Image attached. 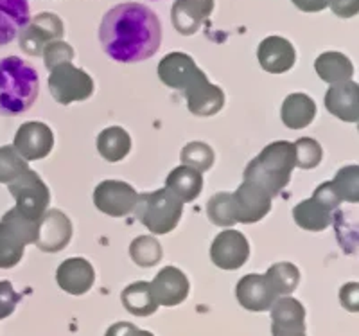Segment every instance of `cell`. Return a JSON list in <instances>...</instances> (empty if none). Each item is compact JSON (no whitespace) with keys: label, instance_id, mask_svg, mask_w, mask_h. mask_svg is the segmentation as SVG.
<instances>
[{"label":"cell","instance_id":"e575fe53","mask_svg":"<svg viewBox=\"0 0 359 336\" xmlns=\"http://www.w3.org/2000/svg\"><path fill=\"white\" fill-rule=\"evenodd\" d=\"M294 148V160L297 168L300 169H314L318 168L323 159V149L318 140L311 137H302L293 144Z\"/></svg>","mask_w":359,"mask_h":336},{"label":"cell","instance_id":"d4e9b609","mask_svg":"<svg viewBox=\"0 0 359 336\" xmlns=\"http://www.w3.org/2000/svg\"><path fill=\"white\" fill-rule=\"evenodd\" d=\"M121 300L128 313L135 316H151L158 309V302L153 297L151 284L146 281L131 283L121 293Z\"/></svg>","mask_w":359,"mask_h":336},{"label":"cell","instance_id":"30bf717a","mask_svg":"<svg viewBox=\"0 0 359 336\" xmlns=\"http://www.w3.org/2000/svg\"><path fill=\"white\" fill-rule=\"evenodd\" d=\"M137 191L130 184L121 180H104L95 187L94 203L102 214L111 217H123L133 213L137 203Z\"/></svg>","mask_w":359,"mask_h":336},{"label":"cell","instance_id":"5b68a950","mask_svg":"<svg viewBox=\"0 0 359 336\" xmlns=\"http://www.w3.org/2000/svg\"><path fill=\"white\" fill-rule=\"evenodd\" d=\"M133 213L151 234L163 236L176 229L184 214V203L168 187L139 194Z\"/></svg>","mask_w":359,"mask_h":336},{"label":"cell","instance_id":"d590c367","mask_svg":"<svg viewBox=\"0 0 359 336\" xmlns=\"http://www.w3.org/2000/svg\"><path fill=\"white\" fill-rule=\"evenodd\" d=\"M43 58H45V67L47 69H54L60 63H70L74 58V51L69 43H63V41H53V43H47L43 49Z\"/></svg>","mask_w":359,"mask_h":336},{"label":"cell","instance_id":"cb8c5ba5","mask_svg":"<svg viewBox=\"0 0 359 336\" xmlns=\"http://www.w3.org/2000/svg\"><path fill=\"white\" fill-rule=\"evenodd\" d=\"M316 115V103L306 94H290L280 108L282 123L290 130H302L313 123Z\"/></svg>","mask_w":359,"mask_h":336},{"label":"cell","instance_id":"9c48e42d","mask_svg":"<svg viewBox=\"0 0 359 336\" xmlns=\"http://www.w3.org/2000/svg\"><path fill=\"white\" fill-rule=\"evenodd\" d=\"M9 193L17 201L15 209L33 222H38L49 209L50 191L36 171L27 169L22 173L9 184Z\"/></svg>","mask_w":359,"mask_h":336},{"label":"cell","instance_id":"836d02e7","mask_svg":"<svg viewBox=\"0 0 359 336\" xmlns=\"http://www.w3.org/2000/svg\"><path fill=\"white\" fill-rule=\"evenodd\" d=\"M27 169V160L22 159L13 146H2L0 148V184L9 185Z\"/></svg>","mask_w":359,"mask_h":336},{"label":"cell","instance_id":"7c38bea8","mask_svg":"<svg viewBox=\"0 0 359 336\" xmlns=\"http://www.w3.org/2000/svg\"><path fill=\"white\" fill-rule=\"evenodd\" d=\"M250 245L245 234L237 230H223L210 246V259L221 270H239L248 261Z\"/></svg>","mask_w":359,"mask_h":336},{"label":"cell","instance_id":"6da1fadb","mask_svg":"<svg viewBox=\"0 0 359 336\" xmlns=\"http://www.w3.org/2000/svg\"><path fill=\"white\" fill-rule=\"evenodd\" d=\"M102 51L118 63L146 62L162 41V25L153 9L124 2L108 9L99 25Z\"/></svg>","mask_w":359,"mask_h":336},{"label":"cell","instance_id":"4316f807","mask_svg":"<svg viewBox=\"0 0 359 336\" xmlns=\"http://www.w3.org/2000/svg\"><path fill=\"white\" fill-rule=\"evenodd\" d=\"M314 69H316L320 79L329 85L347 81V79H352V74H354V65L351 60L339 53L322 54L314 63Z\"/></svg>","mask_w":359,"mask_h":336},{"label":"cell","instance_id":"f1b7e54d","mask_svg":"<svg viewBox=\"0 0 359 336\" xmlns=\"http://www.w3.org/2000/svg\"><path fill=\"white\" fill-rule=\"evenodd\" d=\"M264 275L278 297L291 295L300 283V271L293 262H275Z\"/></svg>","mask_w":359,"mask_h":336},{"label":"cell","instance_id":"1f68e13d","mask_svg":"<svg viewBox=\"0 0 359 336\" xmlns=\"http://www.w3.org/2000/svg\"><path fill=\"white\" fill-rule=\"evenodd\" d=\"M207 216L216 227L236 225V210H233L232 193L214 194L207 203Z\"/></svg>","mask_w":359,"mask_h":336},{"label":"cell","instance_id":"ac0fdd59","mask_svg":"<svg viewBox=\"0 0 359 336\" xmlns=\"http://www.w3.org/2000/svg\"><path fill=\"white\" fill-rule=\"evenodd\" d=\"M95 281L94 267L83 257H70L56 270V283L70 295H85L92 290Z\"/></svg>","mask_w":359,"mask_h":336},{"label":"cell","instance_id":"74e56055","mask_svg":"<svg viewBox=\"0 0 359 336\" xmlns=\"http://www.w3.org/2000/svg\"><path fill=\"white\" fill-rule=\"evenodd\" d=\"M358 291H359L358 283L345 284V286L341 288V291H339V299H341L343 308L347 309V311L358 313V309H359Z\"/></svg>","mask_w":359,"mask_h":336},{"label":"cell","instance_id":"e0dca14e","mask_svg":"<svg viewBox=\"0 0 359 336\" xmlns=\"http://www.w3.org/2000/svg\"><path fill=\"white\" fill-rule=\"evenodd\" d=\"M151 291L158 306H165V308H172L178 304L184 302L189 295V279L187 275L180 268L165 267L156 274L153 279Z\"/></svg>","mask_w":359,"mask_h":336},{"label":"cell","instance_id":"2e32d148","mask_svg":"<svg viewBox=\"0 0 359 336\" xmlns=\"http://www.w3.org/2000/svg\"><path fill=\"white\" fill-rule=\"evenodd\" d=\"M63 27L60 18L54 15H40L27 24V27L18 34V41L24 53L31 56H40L45 46L54 38H62Z\"/></svg>","mask_w":359,"mask_h":336},{"label":"cell","instance_id":"ba28073f","mask_svg":"<svg viewBox=\"0 0 359 336\" xmlns=\"http://www.w3.org/2000/svg\"><path fill=\"white\" fill-rule=\"evenodd\" d=\"M49 72L50 95L56 103H79L94 94V79L90 78L85 70L74 67L72 63H60Z\"/></svg>","mask_w":359,"mask_h":336},{"label":"cell","instance_id":"d6986e66","mask_svg":"<svg viewBox=\"0 0 359 336\" xmlns=\"http://www.w3.org/2000/svg\"><path fill=\"white\" fill-rule=\"evenodd\" d=\"M325 108L334 117L345 123L355 124L359 121V86L358 83L347 79L343 83L331 85L325 94Z\"/></svg>","mask_w":359,"mask_h":336},{"label":"cell","instance_id":"277c9868","mask_svg":"<svg viewBox=\"0 0 359 336\" xmlns=\"http://www.w3.org/2000/svg\"><path fill=\"white\" fill-rule=\"evenodd\" d=\"M294 168H297V160H294L293 142L277 140L268 144L259 153V156H255L246 166L243 177L246 182L259 185L269 196L275 198L287 187Z\"/></svg>","mask_w":359,"mask_h":336},{"label":"cell","instance_id":"60d3db41","mask_svg":"<svg viewBox=\"0 0 359 336\" xmlns=\"http://www.w3.org/2000/svg\"><path fill=\"white\" fill-rule=\"evenodd\" d=\"M293 2L302 11H320V9L325 8L329 0H293Z\"/></svg>","mask_w":359,"mask_h":336},{"label":"cell","instance_id":"b9f144b4","mask_svg":"<svg viewBox=\"0 0 359 336\" xmlns=\"http://www.w3.org/2000/svg\"><path fill=\"white\" fill-rule=\"evenodd\" d=\"M271 335L273 336H307L306 328H280V325H271Z\"/></svg>","mask_w":359,"mask_h":336},{"label":"cell","instance_id":"8992f818","mask_svg":"<svg viewBox=\"0 0 359 336\" xmlns=\"http://www.w3.org/2000/svg\"><path fill=\"white\" fill-rule=\"evenodd\" d=\"M38 236V222L22 216L11 209L0 220V268L9 270L22 261L25 246L34 245Z\"/></svg>","mask_w":359,"mask_h":336},{"label":"cell","instance_id":"ffe728a7","mask_svg":"<svg viewBox=\"0 0 359 336\" xmlns=\"http://www.w3.org/2000/svg\"><path fill=\"white\" fill-rule=\"evenodd\" d=\"M259 63L269 74H284L297 62V53L290 41L280 36L266 38L257 51Z\"/></svg>","mask_w":359,"mask_h":336},{"label":"cell","instance_id":"9a60e30c","mask_svg":"<svg viewBox=\"0 0 359 336\" xmlns=\"http://www.w3.org/2000/svg\"><path fill=\"white\" fill-rule=\"evenodd\" d=\"M237 302L241 304L243 308L253 313L268 311L271 304L278 299L271 284L268 283L266 275L250 274L245 275L236 286Z\"/></svg>","mask_w":359,"mask_h":336},{"label":"cell","instance_id":"52a82bcc","mask_svg":"<svg viewBox=\"0 0 359 336\" xmlns=\"http://www.w3.org/2000/svg\"><path fill=\"white\" fill-rule=\"evenodd\" d=\"M341 206L331 182L318 185L309 200L300 201L293 209V220L300 229L309 232H320L334 222V213Z\"/></svg>","mask_w":359,"mask_h":336},{"label":"cell","instance_id":"5bb4252c","mask_svg":"<svg viewBox=\"0 0 359 336\" xmlns=\"http://www.w3.org/2000/svg\"><path fill=\"white\" fill-rule=\"evenodd\" d=\"M233 210H236V223H257L271 210L273 198L264 189L252 182H243L232 193Z\"/></svg>","mask_w":359,"mask_h":336},{"label":"cell","instance_id":"8d00e7d4","mask_svg":"<svg viewBox=\"0 0 359 336\" xmlns=\"http://www.w3.org/2000/svg\"><path fill=\"white\" fill-rule=\"evenodd\" d=\"M20 300L22 295L13 290V284L9 281H0V320L11 316Z\"/></svg>","mask_w":359,"mask_h":336},{"label":"cell","instance_id":"4dcf8cb0","mask_svg":"<svg viewBox=\"0 0 359 336\" xmlns=\"http://www.w3.org/2000/svg\"><path fill=\"white\" fill-rule=\"evenodd\" d=\"M334 193L341 201L358 203L359 201V169L358 166H345L336 173L334 180L331 182Z\"/></svg>","mask_w":359,"mask_h":336},{"label":"cell","instance_id":"7402d4cb","mask_svg":"<svg viewBox=\"0 0 359 336\" xmlns=\"http://www.w3.org/2000/svg\"><path fill=\"white\" fill-rule=\"evenodd\" d=\"M212 11V0H178L172 8V22L176 31L189 36L196 33L201 20Z\"/></svg>","mask_w":359,"mask_h":336},{"label":"cell","instance_id":"8fae6325","mask_svg":"<svg viewBox=\"0 0 359 336\" xmlns=\"http://www.w3.org/2000/svg\"><path fill=\"white\" fill-rule=\"evenodd\" d=\"M13 148L27 162L45 159L54 148L53 130L40 121H27L18 128Z\"/></svg>","mask_w":359,"mask_h":336},{"label":"cell","instance_id":"f546056e","mask_svg":"<svg viewBox=\"0 0 359 336\" xmlns=\"http://www.w3.org/2000/svg\"><path fill=\"white\" fill-rule=\"evenodd\" d=\"M131 261L140 268L156 267L162 261V245L153 236H140L130 245Z\"/></svg>","mask_w":359,"mask_h":336},{"label":"cell","instance_id":"4fadbf2b","mask_svg":"<svg viewBox=\"0 0 359 336\" xmlns=\"http://www.w3.org/2000/svg\"><path fill=\"white\" fill-rule=\"evenodd\" d=\"M72 239V223L62 210H45L38 220V236L34 245L41 252L56 254L67 248Z\"/></svg>","mask_w":359,"mask_h":336},{"label":"cell","instance_id":"3957f363","mask_svg":"<svg viewBox=\"0 0 359 336\" xmlns=\"http://www.w3.org/2000/svg\"><path fill=\"white\" fill-rule=\"evenodd\" d=\"M40 92L38 72L18 56L0 60V115L17 117L33 107Z\"/></svg>","mask_w":359,"mask_h":336},{"label":"cell","instance_id":"d6a6232c","mask_svg":"<svg viewBox=\"0 0 359 336\" xmlns=\"http://www.w3.org/2000/svg\"><path fill=\"white\" fill-rule=\"evenodd\" d=\"M214 149L208 144L200 142H189L184 149H182V164L189 166V168L196 169V171L203 173L214 166Z\"/></svg>","mask_w":359,"mask_h":336},{"label":"cell","instance_id":"ab89813d","mask_svg":"<svg viewBox=\"0 0 359 336\" xmlns=\"http://www.w3.org/2000/svg\"><path fill=\"white\" fill-rule=\"evenodd\" d=\"M355 2L358 0H334L332 8H334V11L338 13L339 17H352L358 11V4Z\"/></svg>","mask_w":359,"mask_h":336},{"label":"cell","instance_id":"603a6c76","mask_svg":"<svg viewBox=\"0 0 359 336\" xmlns=\"http://www.w3.org/2000/svg\"><path fill=\"white\" fill-rule=\"evenodd\" d=\"M165 187L178 198L182 203H191L200 196L201 189H203V177L196 169L189 168V166H178L169 173Z\"/></svg>","mask_w":359,"mask_h":336},{"label":"cell","instance_id":"7a4b0ae2","mask_svg":"<svg viewBox=\"0 0 359 336\" xmlns=\"http://www.w3.org/2000/svg\"><path fill=\"white\" fill-rule=\"evenodd\" d=\"M158 78L169 88L185 95L187 108L192 115L210 117L224 105V92L212 85L203 70L184 53H171L158 63Z\"/></svg>","mask_w":359,"mask_h":336},{"label":"cell","instance_id":"83f0119b","mask_svg":"<svg viewBox=\"0 0 359 336\" xmlns=\"http://www.w3.org/2000/svg\"><path fill=\"white\" fill-rule=\"evenodd\" d=\"M271 325L280 328H306V308L293 297H278L271 304Z\"/></svg>","mask_w":359,"mask_h":336},{"label":"cell","instance_id":"484cf974","mask_svg":"<svg viewBox=\"0 0 359 336\" xmlns=\"http://www.w3.org/2000/svg\"><path fill=\"white\" fill-rule=\"evenodd\" d=\"M97 152L108 162H121L131 152V137L124 128L110 126L97 135Z\"/></svg>","mask_w":359,"mask_h":336},{"label":"cell","instance_id":"44dd1931","mask_svg":"<svg viewBox=\"0 0 359 336\" xmlns=\"http://www.w3.org/2000/svg\"><path fill=\"white\" fill-rule=\"evenodd\" d=\"M31 22L27 0H0V47L8 46Z\"/></svg>","mask_w":359,"mask_h":336},{"label":"cell","instance_id":"f35d334b","mask_svg":"<svg viewBox=\"0 0 359 336\" xmlns=\"http://www.w3.org/2000/svg\"><path fill=\"white\" fill-rule=\"evenodd\" d=\"M137 331H139V328L131 324V322H117V324L108 328L104 336H135Z\"/></svg>","mask_w":359,"mask_h":336},{"label":"cell","instance_id":"7bdbcfd3","mask_svg":"<svg viewBox=\"0 0 359 336\" xmlns=\"http://www.w3.org/2000/svg\"><path fill=\"white\" fill-rule=\"evenodd\" d=\"M135 336H155V335H151V332L149 331H142V329H139V331H137V335Z\"/></svg>","mask_w":359,"mask_h":336}]
</instances>
